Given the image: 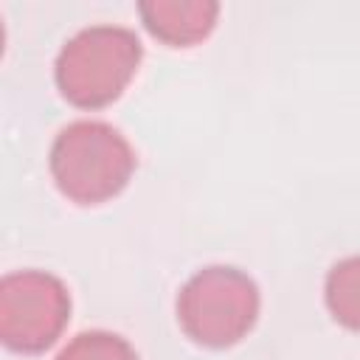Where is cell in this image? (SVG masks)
Masks as SVG:
<instances>
[{
    "mask_svg": "<svg viewBox=\"0 0 360 360\" xmlns=\"http://www.w3.org/2000/svg\"><path fill=\"white\" fill-rule=\"evenodd\" d=\"M48 169L68 200L98 205L127 188L135 172V152L112 124L73 121L53 138Z\"/></svg>",
    "mask_w": 360,
    "mask_h": 360,
    "instance_id": "cell-1",
    "label": "cell"
},
{
    "mask_svg": "<svg viewBox=\"0 0 360 360\" xmlns=\"http://www.w3.org/2000/svg\"><path fill=\"white\" fill-rule=\"evenodd\" d=\"M143 59V45L124 25H87L76 31L59 51L53 79L59 93L82 110L112 104Z\"/></svg>",
    "mask_w": 360,
    "mask_h": 360,
    "instance_id": "cell-2",
    "label": "cell"
},
{
    "mask_svg": "<svg viewBox=\"0 0 360 360\" xmlns=\"http://www.w3.org/2000/svg\"><path fill=\"white\" fill-rule=\"evenodd\" d=\"M180 329L205 349L236 346L259 321L262 295L256 281L231 264L197 270L177 292Z\"/></svg>",
    "mask_w": 360,
    "mask_h": 360,
    "instance_id": "cell-3",
    "label": "cell"
},
{
    "mask_svg": "<svg viewBox=\"0 0 360 360\" xmlns=\"http://www.w3.org/2000/svg\"><path fill=\"white\" fill-rule=\"evenodd\" d=\"M70 321V292L45 270H17L0 281V340L20 354H39L56 343Z\"/></svg>",
    "mask_w": 360,
    "mask_h": 360,
    "instance_id": "cell-4",
    "label": "cell"
},
{
    "mask_svg": "<svg viewBox=\"0 0 360 360\" xmlns=\"http://www.w3.org/2000/svg\"><path fill=\"white\" fill-rule=\"evenodd\" d=\"M138 14L143 20V28L172 45V48H188L202 42L219 17V3L214 0H141Z\"/></svg>",
    "mask_w": 360,
    "mask_h": 360,
    "instance_id": "cell-5",
    "label": "cell"
},
{
    "mask_svg": "<svg viewBox=\"0 0 360 360\" xmlns=\"http://www.w3.org/2000/svg\"><path fill=\"white\" fill-rule=\"evenodd\" d=\"M323 301L340 326L360 332V256L340 259L329 267L323 281Z\"/></svg>",
    "mask_w": 360,
    "mask_h": 360,
    "instance_id": "cell-6",
    "label": "cell"
},
{
    "mask_svg": "<svg viewBox=\"0 0 360 360\" xmlns=\"http://www.w3.org/2000/svg\"><path fill=\"white\" fill-rule=\"evenodd\" d=\"M56 360H141V357L127 338L104 329H90V332H79L56 354Z\"/></svg>",
    "mask_w": 360,
    "mask_h": 360,
    "instance_id": "cell-7",
    "label": "cell"
}]
</instances>
